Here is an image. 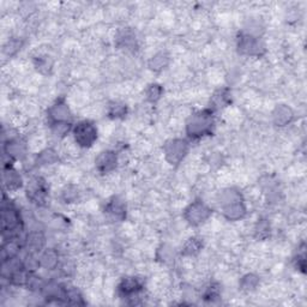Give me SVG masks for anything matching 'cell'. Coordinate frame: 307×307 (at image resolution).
Here are the masks:
<instances>
[{
  "mask_svg": "<svg viewBox=\"0 0 307 307\" xmlns=\"http://www.w3.org/2000/svg\"><path fill=\"white\" fill-rule=\"evenodd\" d=\"M63 197L66 202L75 201V199H76V197H77V191L75 189H72L71 186L66 187V189L63 191Z\"/></svg>",
  "mask_w": 307,
  "mask_h": 307,
  "instance_id": "cell-27",
  "label": "cell"
},
{
  "mask_svg": "<svg viewBox=\"0 0 307 307\" xmlns=\"http://www.w3.org/2000/svg\"><path fill=\"white\" fill-rule=\"evenodd\" d=\"M270 231V227H269L268 222H265V220H262V221L258 222L256 227V233L258 237H264L269 234Z\"/></svg>",
  "mask_w": 307,
  "mask_h": 307,
  "instance_id": "cell-25",
  "label": "cell"
},
{
  "mask_svg": "<svg viewBox=\"0 0 307 307\" xmlns=\"http://www.w3.org/2000/svg\"><path fill=\"white\" fill-rule=\"evenodd\" d=\"M71 117L72 115L70 109H69L68 105L63 100L57 101L48 111V118L51 120V125L58 123H70Z\"/></svg>",
  "mask_w": 307,
  "mask_h": 307,
  "instance_id": "cell-9",
  "label": "cell"
},
{
  "mask_svg": "<svg viewBox=\"0 0 307 307\" xmlns=\"http://www.w3.org/2000/svg\"><path fill=\"white\" fill-rule=\"evenodd\" d=\"M58 253L54 250H46L40 257V264L46 269H53L58 265Z\"/></svg>",
  "mask_w": 307,
  "mask_h": 307,
  "instance_id": "cell-16",
  "label": "cell"
},
{
  "mask_svg": "<svg viewBox=\"0 0 307 307\" xmlns=\"http://www.w3.org/2000/svg\"><path fill=\"white\" fill-rule=\"evenodd\" d=\"M35 66L41 74H47L52 69V62L48 59V57H37L35 60Z\"/></svg>",
  "mask_w": 307,
  "mask_h": 307,
  "instance_id": "cell-23",
  "label": "cell"
},
{
  "mask_svg": "<svg viewBox=\"0 0 307 307\" xmlns=\"http://www.w3.org/2000/svg\"><path fill=\"white\" fill-rule=\"evenodd\" d=\"M141 281L136 277H127L121 281L118 287L119 294L123 298H132L133 295H137L142 291Z\"/></svg>",
  "mask_w": 307,
  "mask_h": 307,
  "instance_id": "cell-10",
  "label": "cell"
},
{
  "mask_svg": "<svg viewBox=\"0 0 307 307\" xmlns=\"http://www.w3.org/2000/svg\"><path fill=\"white\" fill-rule=\"evenodd\" d=\"M2 182L7 190H17L22 186V178L11 166L4 167Z\"/></svg>",
  "mask_w": 307,
  "mask_h": 307,
  "instance_id": "cell-13",
  "label": "cell"
},
{
  "mask_svg": "<svg viewBox=\"0 0 307 307\" xmlns=\"http://www.w3.org/2000/svg\"><path fill=\"white\" fill-rule=\"evenodd\" d=\"M28 247L31 248V251L39 252L45 245V236L41 233H30L27 237Z\"/></svg>",
  "mask_w": 307,
  "mask_h": 307,
  "instance_id": "cell-17",
  "label": "cell"
},
{
  "mask_svg": "<svg viewBox=\"0 0 307 307\" xmlns=\"http://www.w3.org/2000/svg\"><path fill=\"white\" fill-rule=\"evenodd\" d=\"M214 125L213 112L207 109L192 115L186 125V131L190 137L199 138L202 136L211 132V127Z\"/></svg>",
  "mask_w": 307,
  "mask_h": 307,
  "instance_id": "cell-1",
  "label": "cell"
},
{
  "mask_svg": "<svg viewBox=\"0 0 307 307\" xmlns=\"http://www.w3.org/2000/svg\"><path fill=\"white\" fill-rule=\"evenodd\" d=\"M258 285V277L254 275H246L241 281V287L244 291H253Z\"/></svg>",
  "mask_w": 307,
  "mask_h": 307,
  "instance_id": "cell-22",
  "label": "cell"
},
{
  "mask_svg": "<svg viewBox=\"0 0 307 307\" xmlns=\"http://www.w3.org/2000/svg\"><path fill=\"white\" fill-rule=\"evenodd\" d=\"M168 64V57L164 53H158L153 58L152 62H150V68L155 71H160L162 69H164Z\"/></svg>",
  "mask_w": 307,
  "mask_h": 307,
  "instance_id": "cell-19",
  "label": "cell"
},
{
  "mask_svg": "<svg viewBox=\"0 0 307 307\" xmlns=\"http://www.w3.org/2000/svg\"><path fill=\"white\" fill-rule=\"evenodd\" d=\"M222 209L228 220H239L245 215L244 203L240 199L239 192L228 190L222 197Z\"/></svg>",
  "mask_w": 307,
  "mask_h": 307,
  "instance_id": "cell-2",
  "label": "cell"
},
{
  "mask_svg": "<svg viewBox=\"0 0 307 307\" xmlns=\"http://www.w3.org/2000/svg\"><path fill=\"white\" fill-rule=\"evenodd\" d=\"M75 141L79 147L89 148L97 138V129L91 121H80L74 127Z\"/></svg>",
  "mask_w": 307,
  "mask_h": 307,
  "instance_id": "cell-3",
  "label": "cell"
},
{
  "mask_svg": "<svg viewBox=\"0 0 307 307\" xmlns=\"http://www.w3.org/2000/svg\"><path fill=\"white\" fill-rule=\"evenodd\" d=\"M237 47H239V52L246 56H260L264 51V46L260 43L259 40L248 34L240 36Z\"/></svg>",
  "mask_w": 307,
  "mask_h": 307,
  "instance_id": "cell-7",
  "label": "cell"
},
{
  "mask_svg": "<svg viewBox=\"0 0 307 307\" xmlns=\"http://www.w3.org/2000/svg\"><path fill=\"white\" fill-rule=\"evenodd\" d=\"M106 213L112 217L113 220L121 221L125 217V205L118 198H113L111 202L107 204Z\"/></svg>",
  "mask_w": 307,
  "mask_h": 307,
  "instance_id": "cell-14",
  "label": "cell"
},
{
  "mask_svg": "<svg viewBox=\"0 0 307 307\" xmlns=\"http://www.w3.org/2000/svg\"><path fill=\"white\" fill-rule=\"evenodd\" d=\"M96 167L101 173H108L117 167V155L113 152H103L97 156Z\"/></svg>",
  "mask_w": 307,
  "mask_h": 307,
  "instance_id": "cell-11",
  "label": "cell"
},
{
  "mask_svg": "<svg viewBox=\"0 0 307 307\" xmlns=\"http://www.w3.org/2000/svg\"><path fill=\"white\" fill-rule=\"evenodd\" d=\"M19 48H21V41H17V40H10V41L7 42V45L5 46L4 51L7 56H12V54L16 53Z\"/></svg>",
  "mask_w": 307,
  "mask_h": 307,
  "instance_id": "cell-26",
  "label": "cell"
},
{
  "mask_svg": "<svg viewBox=\"0 0 307 307\" xmlns=\"http://www.w3.org/2000/svg\"><path fill=\"white\" fill-rule=\"evenodd\" d=\"M21 215L13 205H2L1 208V230L4 235L8 233L10 237H13V233L21 228Z\"/></svg>",
  "mask_w": 307,
  "mask_h": 307,
  "instance_id": "cell-4",
  "label": "cell"
},
{
  "mask_svg": "<svg viewBox=\"0 0 307 307\" xmlns=\"http://www.w3.org/2000/svg\"><path fill=\"white\" fill-rule=\"evenodd\" d=\"M210 216L209 208L201 202H195L185 210V219L192 226L202 225Z\"/></svg>",
  "mask_w": 307,
  "mask_h": 307,
  "instance_id": "cell-5",
  "label": "cell"
},
{
  "mask_svg": "<svg viewBox=\"0 0 307 307\" xmlns=\"http://www.w3.org/2000/svg\"><path fill=\"white\" fill-rule=\"evenodd\" d=\"M27 193L28 198L31 202L35 203L37 205H43L46 202V197H47V187H46L45 181L41 178L34 179L29 184Z\"/></svg>",
  "mask_w": 307,
  "mask_h": 307,
  "instance_id": "cell-8",
  "label": "cell"
},
{
  "mask_svg": "<svg viewBox=\"0 0 307 307\" xmlns=\"http://www.w3.org/2000/svg\"><path fill=\"white\" fill-rule=\"evenodd\" d=\"M187 153V144L185 141L174 140L168 142L164 147V154L170 163H179Z\"/></svg>",
  "mask_w": 307,
  "mask_h": 307,
  "instance_id": "cell-6",
  "label": "cell"
},
{
  "mask_svg": "<svg viewBox=\"0 0 307 307\" xmlns=\"http://www.w3.org/2000/svg\"><path fill=\"white\" fill-rule=\"evenodd\" d=\"M25 149H27L25 143L22 140H19V138H12L6 144H4L5 154L10 158H19L24 156Z\"/></svg>",
  "mask_w": 307,
  "mask_h": 307,
  "instance_id": "cell-12",
  "label": "cell"
},
{
  "mask_svg": "<svg viewBox=\"0 0 307 307\" xmlns=\"http://www.w3.org/2000/svg\"><path fill=\"white\" fill-rule=\"evenodd\" d=\"M162 95V88L158 84H152L147 90V98L152 102H156Z\"/></svg>",
  "mask_w": 307,
  "mask_h": 307,
  "instance_id": "cell-21",
  "label": "cell"
},
{
  "mask_svg": "<svg viewBox=\"0 0 307 307\" xmlns=\"http://www.w3.org/2000/svg\"><path fill=\"white\" fill-rule=\"evenodd\" d=\"M201 248H202V242L199 241V239L192 237V239H190L189 241L185 244L184 251L182 252H184L185 256H196V254L201 251Z\"/></svg>",
  "mask_w": 307,
  "mask_h": 307,
  "instance_id": "cell-18",
  "label": "cell"
},
{
  "mask_svg": "<svg viewBox=\"0 0 307 307\" xmlns=\"http://www.w3.org/2000/svg\"><path fill=\"white\" fill-rule=\"evenodd\" d=\"M127 109L126 106L123 105V103H112L111 106H109V111H108V115L113 119H118V118H123L124 115L126 114Z\"/></svg>",
  "mask_w": 307,
  "mask_h": 307,
  "instance_id": "cell-20",
  "label": "cell"
},
{
  "mask_svg": "<svg viewBox=\"0 0 307 307\" xmlns=\"http://www.w3.org/2000/svg\"><path fill=\"white\" fill-rule=\"evenodd\" d=\"M219 298V288L216 286H210L204 294V299L214 300Z\"/></svg>",
  "mask_w": 307,
  "mask_h": 307,
  "instance_id": "cell-28",
  "label": "cell"
},
{
  "mask_svg": "<svg viewBox=\"0 0 307 307\" xmlns=\"http://www.w3.org/2000/svg\"><path fill=\"white\" fill-rule=\"evenodd\" d=\"M292 118H293V113H292L291 108H288V107L286 106L279 107L274 113L275 123L280 126L287 125V124L292 120Z\"/></svg>",
  "mask_w": 307,
  "mask_h": 307,
  "instance_id": "cell-15",
  "label": "cell"
},
{
  "mask_svg": "<svg viewBox=\"0 0 307 307\" xmlns=\"http://www.w3.org/2000/svg\"><path fill=\"white\" fill-rule=\"evenodd\" d=\"M40 162H41V164H51L53 163V162L57 161V154L53 152L52 149H47L45 150V152L40 153L39 155Z\"/></svg>",
  "mask_w": 307,
  "mask_h": 307,
  "instance_id": "cell-24",
  "label": "cell"
}]
</instances>
